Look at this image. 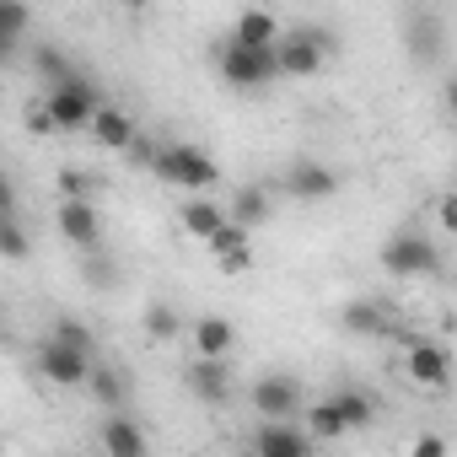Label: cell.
Instances as JSON below:
<instances>
[{"label": "cell", "mask_w": 457, "mask_h": 457, "mask_svg": "<svg viewBox=\"0 0 457 457\" xmlns=\"http://www.w3.org/2000/svg\"><path fill=\"white\" fill-rule=\"evenodd\" d=\"M81 270H87V280H92L97 291H113V286H119V270H113V259H103V253H92Z\"/></svg>", "instance_id": "obj_31"}, {"label": "cell", "mask_w": 457, "mask_h": 457, "mask_svg": "<svg viewBox=\"0 0 457 457\" xmlns=\"http://www.w3.org/2000/svg\"><path fill=\"white\" fill-rule=\"evenodd\" d=\"M188 393L199 398V403H210V409H220V403H232V361H194L188 366Z\"/></svg>", "instance_id": "obj_12"}, {"label": "cell", "mask_w": 457, "mask_h": 457, "mask_svg": "<svg viewBox=\"0 0 457 457\" xmlns=\"http://www.w3.org/2000/svg\"><path fill=\"white\" fill-rule=\"evenodd\" d=\"M194 361H232L237 350V328L226 318H194Z\"/></svg>", "instance_id": "obj_14"}, {"label": "cell", "mask_w": 457, "mask_h": 457, "mask_svg": "<svg viewBox=\"0 0 457 457\" xmlns=\"http://www.w3.org/2000/svg\"><path fill=\"white\" fill-rule=\"evenodd\" d=\"M178 220H183V232H188V237L210 243L220 226H226V210H220L215 199H204V194H188V199L178 204Z\"/></svg>", "instance_id": "obj_19"}, {"label": "cell", "mask_w": 457, "mask_h": 457, "mask_svg": "<svg viewBox=\"0 0 457 457\" xmlns=\"http://www.w3.org/2000/svg\"><path fill=\"white\" fill-rule=\"evenodd\" d=\"M248 452L253 457H312V436L296 425H259Z\"/></svg>", "instance_id": "obj_13"}, {"label": "cell", "mask_w": 457, "mask_h": 457, "mask_svg": "<svg viewBox=\"0 0 457 457\" xmlns=\"http://www.w3.org/2000/svg\"><path fill=\"white\" fill-rule=\"evenodd\" d=\"M28 135H54V124H49V113H44V103H28Z\"/></svg>", "instance_id": "obj_32"}, {"label": "cell", "mask_w": 457, "mask_h": 457, "mask_svg": "<svg viewBox=\"0 0 457 457\" xmlns=\"http://www.w3.org/2000/svg\"><path fill=\"white\" fill-rule=\"evenodd\" d=\"M339 323H345V334H355V339H382V334L393 328L387 307L371 302V296H350V302L339 307Z\"/></svg>", "instance_id": "obj_15"}, {"label": "cell", "mask_w": 457, "mask_h": 457, "mask_svg": "<svg viewBox=\"0 0 457 457\" xmlns=\"http://www.w3.org/2000/svg\"><path fill=\"white\" fill-rule=\"evenodd\" d=\"M334 409H339V420H345V436L371 430V420H377V398L361 393V387H339V393H334Z\"/></svg>", "instance_id": "obj_23"}, {"label": "cell", "mask_w": 457, "mask_h": 457, "mask_svg": "<svg viewBox=\"0 0 457 457\" xmlns=\"http://www.w3.org/2000/svg\"><path fill=\"white\" fill-rule=\"evenodd\" d=\"M44 339L65 345V350H76V355H87V361L97 355V334H92V328H87L81 318H71V312H60V318L49 323V334H44Z\"/></svg>", "instance_id": "obj_24"}, {"label": "cell", "mask_w": 457, "mask_h": 457, "mask_svg": "<svg viewBox=\"0 0 457 457\" xmlns=\"http://www.w3.org/2000/svg\"><path fill=\"white\" fill-rule=\"evenodd\" d=\"M162 183L172 188H188V194H204L220 183V162L199 145H183V140H167V145H151V162H145Z\"/></svg>", "instance_id": "obj_1"}, {"label": "cell", "mask_w": 457, "mask_h": 457, "mask_svg": "<svg viewBox=\"0 0 457 457\" xmlns=\"http://www.w3.org/2000/svg\"><path fill=\"white\" fill-rule=\"evenodd\" d=\"M414 457H446V441L436 430H425V436H414Z\"/></svg>", "instance_id": "obj_33"}, {"label": "cell", "mask_w": 457, "mask_h": 457, "mask_svg": "<svg viewBox=\"0 0 457 457\" xmlns=\"http://www.w3.org/2000/svg\"><path fill=\"white\" fill-rule=\"evenodd\" d=\"M403 366H409V377H414L420 387H446V382H452V355H446L441 339H409Z\"/></svg>", "instance_id": "obj_11"}, {"label": "cell", "mask_w": 457, "mask_h": 457, "mask_svg": "<svg viewBox=\"0 0 457 457\" xmlns=\"http://www.w3.org/2000/svg\"><path fill=\"white\" fill-rule=\"evenodd\" d=\"M92 135H97V145H108V151H129L135 140H140V124L124 113V108H97L92 113Z\"/></svg>", "instance_id": "obj_20"}, {"label": "cell", "mask_w": 457, "mask_h": 457, "mask_svg": "<svg viewBox=\"0 0 457 457\" xmlns=\"http://www.w3.org/2000/svg\"><path fill=\"white\" fill-rule=\"evenodd\" d=\"M382 270L393 280H425V275H441V248L420 232V226H403L382 243Z\"/></svg>", "instance_id": "obj_2"}, {"label": "cell", "mask_w": 457, "mask_h": 457, "mask_svg": "<svg viewBox=\"0 0 457 457\" xmlns=\"http://www.w3.org/2000/svg\"><path fill=\"white\" fill-rule=\"evenodd\" d=\"M286 194H291V199H302V204L334 199V194H339V172H334L328 162L302 156V162H291V167H286Z\"/></svg>", "instance_id": "obj_8"}, {"label": "cell", "mask_w": 457, "mask_h": 457, "mask_svg": "<svg viewBox=\"0 0 457 457\" xmlns=\"http://www.w3.org/2000/svg\"><path fill=\"white\" fill-rule=\"evenodd\" d=\"M103 108V97H97V87H92V76H71L65 87H54L49 97H44V113H49V124H54V135H71V129H92V113Z\"/></svg>", "instance_id": "obj_3"}, {"label": "cell", "mask_w": 457, "mask_h": 457, "mask_svg": "<svg viewBox=\"0 0 457 457\" xmlns=\"http://www.w3.org/2000/svg\"><path fill=\"white\" fill-rule=\"evenodd\" d=\"M441 226H446V232H452V226H457V199H452V194L441 199Z\"/></svg>", "instance_id": "obj_35"}, {"label": "cell", "mask_w": 457, "mask_h": 457, "mask_svg": "<svg viewBox=\"0 0 457 457\" xmlns=\"http://www.w3.org/2000/svg\"><path fill=\"white\" fill-rule=\"evenodd\" d=\"M215 71L226 87H237V92H264L275 87V49H237V44H220L215 49Z\"/></svg>", "instance_id": "obj_4"}, {"label": "cell", "mask_w": 457, "mask_h": 457, "mask_svg": "<svg viewBox=\"0 0 457 457\" xmlns=\"http://www.w3.org/2000/svg\"><path fill=\"white\" fill-rule=\"evenodd\" d=\"M307 436H312V441H339V436H345V420H339L334 398H318V403L307 409Z\"/></svg>", "instance_id": "obj_27"}, {"label": "cell", "mask_w": 457, "mask_h": 457, "mask_svg": "<svg viewBox=\"0 0 457 457\" xmlns=\"http://www.w3.org/2000/svg\"><path fill=\"white\" fill-rule=\"evenodd\" d=\"M140 323H145V334H151L156 345H172V339L183 334V318H178V307H172V302H151Z\"/></svg>", "instance_id": "obj_25"}, {"label": "cell", "mask_w": 457, "mask_h": 457, "mask_svg": "<svg viewBox=\"0 0 457 457\" xmlns=\"http://www.w3.org/2000/svg\"><path fill=\"white\" fill-rule=\"evenodd\" d=\"M6 215H17V188H12L6 172H0V220H6Z\"/></svg>", "instance_id": "obj_34"}, {"label": "cell", "mask_w": 457, "mask_h": 457, "mask_svg": "<svg viewBox=\"0 0 457 457\" xmlns=\"http://www.w3.org/2000/svg\"><path fill=\"white\" fill-rule=\"evenodd\" d=\"M243 457H253V452H243Z\"/></svg>", "instance_id": "obj_37"}, {"label": "cell", "mask_w": 457, "mask_h": 457, "mask_svg": "<svg viewBox=\"0 0 457 457\" xmlns=\"http://www.w3.org/2000/svg\"><path fill=\"white\" fill-rule=\"evenodd\" d=\"M54 226H60V237H65L71 248H81V253H97V243H103V215H97L92 199L60 204V210H54Z\"/></svg>", "instance_id": "obj_7"}, {"label": "cell", "mask_w": 457, "mask_h": 457, "mask_svg": "<svg viewBox=\"0 0 457 457\" xmlns=\"http://www.w3.org/2000/svg\"><path fill=\"white\" fill-rule=\"evenodd\" d=\"M28 33H33V12L17 6V0H0V65H17L22 60Z\"/></svg>", "instance_id": "obj_18"}, {"label": "cell", "mask_w": 457, "mask_h": 457, "mask_svg": "<svg viewBox=\"0 0 457 457\" xmlns=\"http://www.w3.org/2000/svg\"><path fill=\"white\" fill-rule=\"evenodd\" d=\"M0 457H6V441H0Z\"/></svg>", "instance_id": "obj_36"}, {"label": "cell", "mask_w": 457, "mask_h": 457, "mask_svg": "<svg viewBox=\"0 0 457 457\" xmlns=\"http://www.w3.org/2000/svg\"><path fill=\"white\" fill-rule=\"evenodd\" d=\"M403 44H409V60L414 65H436L446 54V22L436 12H414L403 22Z\"/></svg>", "instance_id": "obj_10"}, {"label": "cell", "mask_w": 457, "mask_h": 457, "mask_svg": "<svg viewBox=\"0 0 457 457\" xmlns=\"http://www.w3.org/2000/svg\"><path fill=\"white\" fill-rule=\"evenodd\" d=\"M33 361H38V377L54 382V387H87V377H92V361L65 350V345H54V339H44Z\"/></svg>", "instance_id": "obj_9"}, {"label": "cell", "mask_w": 457, "mask_h": 457, "mask_svg": "<svg viewBox=\"0 0 457 457\" xmlns=\"http://www.w3.org/2000/svg\"><path fill=\"white\" fill-rule=\"evenodd\" d=\"M248 403L259 409L264 425H291L302 414V382L291 371H264L253 387H248Z\"/></svg>", "instance_id": "obj_6"}, {"label": "cell", "mask_w": 457, "mask_h": 457, "mask_svg": "<svg viewBox=\"0 0 457 457\" xmlns=\"http://www.w3.org/2000/svg\"><path fill=\"white\" fill-rule=\"evenodd\" d=\"M328 33L323 28H291L275 44V76H318L328 60Z\"/></svg>", "instance_id": "obj_5"}, {"label": "cell", "mask_w": 457, "mask_h": 457, "mask_svg": "<svg viewBox=\"0 0 457 457\" xmlns=\"http://www.w3.org/2000/svg\"><path fill=\"white\" fill-rule=\"evenodd\" d=\"M204 248L215 253V264H226V259H248V253H253L248 232H243V226H232V220H226V226H220V232H215V237H210Z\"/></svg>", "instance_id": "obj_28"}, {"label": "cell", "mask_w": 457, "mask_h": 457, "mask_svg": "<svg viewBox=\"0 0 457 457\" xmlns=\"http://www.w3.org/2000/svg\"><path fill=\"white\" fill-rule=\"evenodd\" d=\"M220 44H237V49H275V44H280V17H275V12H243Z\"/></svg>", "instance_id": "obj_17"}, {"label": "cell", "mask_w": 457, "mask_h": 457, "mask_svg": "<svg viewBox=\"0 0 457 457\" xmlns=\"http://www.w3.org/2000/svg\"><path fill=\"white\" fill-rule=\"evenodd\" d=\"M28 60H33V71H38V81L54 92V87H65L71 76H76V60L60 49V44H33L28 49Z\"/></svg>", "instance_id": "obj_22"}, {"label": "cell", "mask_w": 457, "mask_h": 457, "mask_svg": "<svg viewBox=\"0 0 457 457\" xmlns=\"http://www.w3.org/2000/svg\"><path fill=\"white\" fill-rule=\"evenodd\" d=\"M226 220L243 226V232H253V226L275 220V194H270L264 183H243V188L232 194V210H226Z\"/></svg>", "instance_id": "obj_16"}, {"label": "cell", "mask_w": 457, "mask_h": 457, "mask_svg": "<svg viewBox=\"0 0 457 457\" xmlns=\"http://www.w3.org/2000/svg\"><path fill=\"white\" fill-rule=\"evenodd\" d=\"M28 253H33V237H28V226H22L17 215H6V220H0V259L22 264Z\"/></svg>", "instance_id": "obj_29"}, {"label": "cell", "mask_w": 457, "mask_h": 457, "mask_svg": "<svg viewBox=\"0 0 457 457\" xmlns=\"http://www.w3.org/2000/svg\"><path fill=\"white\" fill-rule=\"evenodd\" d=\"M103 452H108V457H145V430H140V420H129L124 409L108 414V420H103Z\"/></svg>", "instance_id": "obj_21"}, {"label": "cell", "mask_w": 457, "mask_h": 457, "mask_svg": "<svg viewBox=\"0 0 457 457\" xmlns=\"http://www.w3.org/2000/svg\"><path fill=\"white\" fill-rule=\"evenodd\" d=\"M54 188H60V204H71V199H92V178H87L81 167H60Z\"/></svg>", "instance_id": "obj_30"}, {"label": "cell", "mask_w": 457, "mask_h": 457, "mask_svg": "<svg viewBox=\"0 0 457 457\" xmlns=\"http://www.w3.org/2000/svg\"><path fill=\"white\" fill-rule=\"evenodd\" d=\"M87 387H92V398H97L108 414H119V403H124V377H119L113 366H97V361H92V377H87Z\"/></svg>", "instance_id": "obj_26"}]
</instances>
